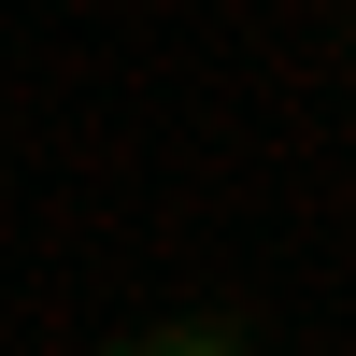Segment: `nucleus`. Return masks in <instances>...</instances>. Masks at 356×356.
<instances>
[{
    "instance_id": "1",
    "label": "nucleus",
    "mask_w": 356,
    "mask_h": 356,
    "mask_svg": "<svg viewBox=\"0 0 356 356\" xmlns=\"http://www.w3.org/2000/svg\"><path fill=\"white\" fill-rule=\"evenodd\" d=\"M114 356H243L228 328H186V342H114Z\"/></svg>"
}]
</instances>
